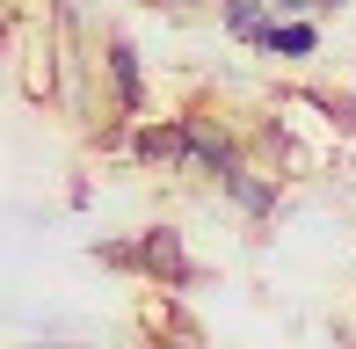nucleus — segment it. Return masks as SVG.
<instances>
[{
	"label": "nucleus",
	"instance_id": "nucleus-1",
	"mask_svg": "<svg viewBox=\"0 0 356 349\" xmlns=\"http://www.w3.org/2000/svg\"><path fill=\"white\" fill-rule=\"evenodd\" d=\"M254 44H269V51H284V58H298V51H313V29L305 22H291V29H262Z\"/></svg>",
	"mask_w": 356,
	"mask_h": 349
}]
</instances>
